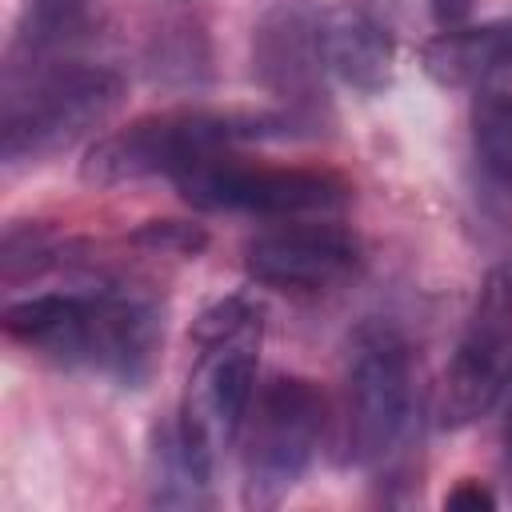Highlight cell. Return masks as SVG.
<instances>
[{"label": "cell", "instance_id": "1", "mask_svg": "<svg viewBox=\"0 0 512 512\" xmlns=\"http://www.w3.org/2000/svg\"><path fill=\"white\" fill-rule=\"evenodd\" d=\"M124 104V76L104 64L60 60L8 72L0 156L8 168L56 156L96 132Z\"/></svg>", "mask_w": 512, "mask_h": 512}, {"label": "cell", "instance_id": "3", "mask_svg": "<svg viewBox=\"0 0 512 512\" xmlns=\"http://www.w3.org/2000/svg\"><path fill=\"white\" fill-rule=\"evenodd\" d=\"M180 196L204 212H248L272 220L332 216L352 200L348 180L324 168H260L236 160L228 148L188 164L176 180Z\"/></svg>", "mask_w": 512, "mask_h": 512}, {"label": "cell", "instance_id": "14", "mask_svg": "<svg viewBox=\"0 0 512 512\" xmlns=\"http://www.w3.org/2000/svg\"><path fill=\"white\" fill-rule=\"evenodd\" d=\"M84 32H88V0H28L12 32L8 72L60 64V56L72 44H80Z\"/></svg>", "mask_w": 512, "mask_h": 512}, {"label": "cell", "instance_id": "20", "mask_svg": "<svg viewBox=\"0 0 512 512\" xmlns=\"http://www.w3.org/2000/svg\"><path fill=\"white\" fill-rule=\"evenodd\" d=\"M504 456L512 464V396H508V424H504Z\"/></svg>", "mask_w": 512, "mask_h": 512}, {"label": "cell", "instance_id": "18", "mask_svg": "<svg viewBox=\"0 0 512 512\" xmlns=\"http://www.w3.org/2000/svg\"><path fill=\"white\" fill-rule=\"evenodd\" d=\"M444 508H452V512H492V508H496V496H492V488L480 484V480H460V484L444 496Z\"/></svg>", "mask_w": 512, "mask_h": 512}, {"label": "cell", "instance_id": "16", "mask_svg": "<svg viewBox=\"0 0 512 512\" xmlns=\"http://www.w3.org/2000/svg\"><path fill=\"white\" fill-rule=\"evenodd\" d=\"M60 252H64L60 240L44 224H8L0 240V276L8 288H16L48 272L60 260Z\"/></svg>", "mask_w": 512, "mask_h": 512}, {"label": "cell", "instance_id": "11", "mask_svg": "<svg viewBox=\"0 0 512 512\" xmlns=\"http://www.w3.org/2000/svg\"><path fill=\"white\" fill-rule=\"evenodd\" d=\"M144 72L164 92H200L212 84V36L200 4L164 0L144 36Z\"/></svg>", "mask_w": 512, "mask_h": 512}, {"label": "cell", "instance_id": "13", "mask_svg": "<svg viewBox=\"0 0 512 512\" xmlns=\"http://www.w3.org/2000/svg\"><path fill=\"white\" fill-rule=\"evenodd\" d=\"M92 328V296L80 292H36L4 308V332L60 364L84 368Z\"/></svg>", "mask_w": 512, "mask_h": 512}, {"label": "cell", "instance_id": "6", "mask_svg": "<svg viewBox=\"0 0 512 512\" xmlns=\"http://www.w3.org/2000/svg\"><path fill=\"white\" fill-rule=\"evenodd\" d=\"M512 396V272L484 276L472 316L444 372L440 416L448 428H468Z\"/></svg>", "mask_w": 512, "mask_h": 512}, {"label": "cell", "instance_id": "17", "mask_svg": "<svg viewBox=\"0 0 512 512\" xmlns=\"http://www.w3.org/2000/svg\"><path fill=\"white\" fill-rule=\"evenodd\" d=\"M136 248L144 252H156V256H180V260H192L208 248V228L204 224H192V220H144L132 236H128Z\"/></svg>", "mask_w": 512, "mask_h": 512}, {"label": "cell", "instance_id": "19", "mask_svg": "<svg viewBox=\"0 0 512 512\" xmlns=\"http://www.w3.org/2000/svg\"><path fill=\"white\" fill-rule=\"evenodd\" d=\"M472 8H476V0H428V16L436 20L440 32L460 28V24L472 16Z\"/></svg>", "mask_w": 512, "mask_h": 512}, {"label": "cell", "instance_id": "8", "mask_svg": "<svg viewBox=\"0 0 512 512\" xmlns=\"http://www.w3.org/2000/svg\"><path fill=\"white\" fill-rule=\"evenodd\" d=\"M360 264V244L340 224L292 220L244 244V272L276 292H324Z\"/></svg>", "mask_w": 512, "mask_h": 512}, {"label": "cell", "instance_id": "7", "mask_svg": "<svg viewBox=\"0 0 512 512\" xmlns=\"http://www.w3.org/2000/svg\"><path fill=\"white\" fill-rule=\"evenodd\" d=\"M252 76L284 104V120L296 128H316L328 108V64L320 44V12L304 4H276L260 16L252 32Z\"/></svg>", "mask_w": 512, "mask_h": 512}, {"label": "cell", "instance_id": "2", "mask_svg": "<svg viewBox=\"0 0 512 512\" xmlns=\"http://www.w3.org/2000/svg\"><path fill=\"white\" fill-rule=\"evenodd\" d=\"M256 120H232V116H208V112H168V116H144L128 128H116L88 144L80 160V180L88 188H120L148 176L176 180L188 164L228 148L240 136H260Z\"/></svg>", "mask_w": 512, "mask_h": 512}, {"label": "cell", "instance_id": "5", "mask_svg": "<svg viewBox=\"0 0 512 512\" xmlns=\"http://www.w3.org/2000/svg\"><path fill=\"white\" fill-rule=\"evenodd\" d=\"M416 428V372L408 348L380 332L364 340L344 384V444L360 468L388 464Z\"/></svg>", "mask_w": 512, "mask_h": 512}, {"label": "cell", "instance_id": "12", "mask_svg": "<svg viewBox=\"0 0 512 512\" xmlns=\"http://www.w3.org/2000/svg\"><path fill=\"white\" fill-rule=\"evenodd\" d=\"M420 68L440 88H476L512 76V20L448 28L420 48Z\"/></svg>", "mask_w": 512, "mask_h": 512}, {"label": "cell", "instance_id": "15", "mask_svg": "<svg viewBox=\"0 0 512 512\" xmlns=\"http://www.w3.org/2000/svg\"><path fill=\"white\" fill-rule=\"evenodd\" d=\"M472 144L484 172L512 192V92H484L472 104Z\"/></svg>", "mask_w": 512, "mask_h": 512}, {"label": "cell", "instance_id": "9", "mask_svg": "<svg viewBox=\"0 0 512 512\" xmlns=\"http://www.w3.org/2000/svg\"><path fill=\"white\" fill-rule=\"evenodd\" d=\"M164 340L160 308L128 288L92 292V328L84 348V368L136 388L156 360V348Z\"/></svg>", "mask_w": 512, "mask_h": 512}, {"label": "cell", "instance_id": "10", "mask_svg": "<svg viewBox=\"0 0 512 512\" xmlns=\"http://www.w3.org/2000/svg\"><path fill=\"white\" fill-rule=\"evenodd\" d=\"M320 44L324 64L360 96H380L392 84L396 36L388 20H380L364 4H340L320 12Z\"/></svg>", "mask_w": 512, "mask_h": 512}, {"label": "cell", "instance_id": "4", "mask_svg": "<svg viewBox=\"0 0 512 512\" xmlns=\"http://www.w3.org/2000/svg\"><path fill=\"white\" fill-rule=\"evenodd\" d=\"M244 500L252 508H276L308 472L320 432L324 396L312 380L272 376L244 420Z\"/></svg>", "mask_w": 512, "mask_h": 512}]
</instances>
